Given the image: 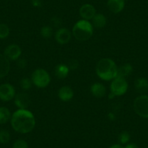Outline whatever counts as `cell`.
<instances>
[{
	"mask_svg": "<svg viewBox=\"0 0 148 148\" xmlns=\"http://www.w3.org/2000/svg\"><path fill=\"white\" fill-rule=\"evenodd\" d=\"M11 125L15 131L21 134H27L34 129L36 120L31 112L26 109H19L11 117Z\"/></svg>",
	"mask_w": 148,
	"mask_h": 148,
	"instance_id": "cell-1",
	"label": "cell"
},
{
	"mask_svg": "<svg viewBox=\"0 0 148 148\" xmlns=\"http://www.w3.org/2000/svg\"><path fill=\"white\" fill-rule=\"evenodd\" d=\"M117 70L118 67L114 61L109 58L101 59L96 67L97 76L105 81L114 79L117 76Z\"/></svg>",
	"mask_w": 148,
	"mask_h": 148,
	"instance_id": "cell-2",
	"label": "cell"
},
{
	"mask_svg": "<svg viewBox=\"0 0 148 148\" xmlns=\"http://www.w3.org/2000/svg\"><path fill=\"white\" fill-rule=\"evenodd\" d=\"M73 35L79 41H86L93 34V25L85 20L78 21L73 28Z\"/></svg>",
	"mask_w": 148,
	"mask_h": 148,
	"instance_id": "cell-3",
	"label": "cell"
},
{
	"mask_svg": "<svg viewBox=\"0 0 148 148\" xmlns=\"http://www.w3.org/2000/svg\"><path fill=\"white\" fill-rule=\"evenodd\" d=\"M31 81L35 86L39 88H45L50 83L51 78L49 74L42 68L36 69L33 72Z\"/></svg>",
	"mask_w": 148,
	"mask_h": 148,
	"instance_id": "cell-4",
	"label": "cell"
},
{
	"mask_svg": "<svg viewBox=\"0 0 148 148\" xmlns=\"http://www.w3.org/2000/svg\"><path fill=\"white\" fill-rule=\"evenodd\" d=\"M134 109L138 116L148 118V96L143 95L138 97L134 102Z\"/></svg>",
	"mask_w": 148,
	"mask_h": 148,
	"instance_id": "cell-5",
	"label": "cell"
},
{
	"mask_svg": "<svg viewBox=\"0 0 148 148\" xmlns=\"http://www.w3.org/2000/svg\"><path fill=\"white\" fill-rule=\"evenodd\" d=\"M128 89V83L124 78L116 77L110 84V92L115 96L124 95Z\"/></svg>",
	"mask_w": 148,
	"mask_h": 148,
	"instance_id": "cell-6",
	"label": "cell"
},
{
	"mask_svg": "<svg viewBox=\"0 0 148 148\" xmlns=\"http://www.w3.org/2000/svg\"><path fill=\"white\" fill-rule=\"evenodd\" d=\"M15 96V91L13 86L10 84H3L0 86V99L10 101Z\"/></svg>",
	"mask_w": 148,
	"mask_h": 148,
	"instance_id": "cell-7",
	"label": "cell"
},
{
	"mask_svg": "<svg viewBox=\"0 0 148 148\" xmlns=\"http://www.w3.org/2000/svg\"><path fill=\"white\" fill-rule=\"evenodd\" d=\"M15 104L19 109H26L31 104V98L27 93L21 92L15 96Z\"/></svg>",
	"mask_w": 148,
	"mask_h": 148,
	"instance_id": "cell-8",
	"label": "cell"
},
{
	"mask_svg": "<svg viewBox=\"0 0 148 148\" xmlns=\"http://www.w3.org/2000/svg\"><path fill=\"white\" fill-rule=\"evenodd\" d=\"M21 53H22V51H21V47L18 45L13 44V45H10L7 47L4 55L9 60H18L19 58Z\"/></svg>",
	"mask_w": 148,
	"mask_h": 148,
	"instance_id": "cell-9",
	"label": "cell"
},
{
	"mask_svg": "<svg viewBox=\"0 0 148 148\" xmlns=\"http://www.w3.org/2000/svg\"><path fill=\"white\" fill-rule=\"evenodd\" d=\"M79 14L81 17L85 21L92 20L95 15H96V10L93 5L90 4H85L81 7L79 10Z\"/></svg>",
	"mask_w": 148,
	"mask_h": 148,
	"instance_id": "cell-10",
	"label": "cell"
},
{
	"mask_svg": "<svg viewBox=\"0 0 148 148\" xmlns=\"http://www.w3.org/2000/svg\"><path fill=\"white\" fill-rule=\"evenodd\" d=\"M71 39V34L67 28H60L55 33V39L60 45H65L68 43Z\"/></svg>",
	"mask_w": 148,
	"mask_h": 148,
	"instance_id": "cell-11",
	"label": "cell"
},
{
	"mask_svg": "<svg viewBox=\"0 0 148 148\" xmlns=\"http://www.w3.org/2000/svg\"><path fill=\"white\" fill-rule=\"evenodd\" d=\"M108 8L113 13H119L121 12L125 6L124 0H108Z\"/></svg>",
	"mask_w": 148,
	"mask_h": 148,
	"instance_id": "cell-12",
	"label": "cell"
},
{
	"mask_svg": "<svg viewBox=\"0 0 148 148\" xmlns=\"http://www.w3.org/2000/svg\"><path fill=\"white\" fill-rule=\"evenodd\" d=\"M74 92L72 88L68 86H62L58 91V97L63 102H68L73 97Z\"/></svg>",
	"mask_w": 148,
	"mask_h": 148,
	"instance_id": "cell-13",
	"label": "cell"
},
{
	"mask_svg": "<svg viewBox=\"0 0 148 148\" xmlns=\"http://www.w3.org/2000/svg\"><path fill=\"white\" fill-rule=\"evenodd\" d=\"M10 70V60L5 55L0 54V79L6 76Z\"/></svg>",
	"mask_w": 148,
	"mask_h": 148,
	"instance_id": "cell-14",
	"label": "cell"
},
{
	"mask_svg": "<svg viewBox=\"0 0 148 148\" xmlns=\"http://www.w3.org/2000/svg\"><path fill=\"white\" fill-rule=\"evenodd\" d=\"M134 86L138 93L145 95L148 91V81L145 78H139L135 82Z\"/></svg>",
	"mask_w": 148,
	"mask_h": 148,
	"instance_id": "cell-15",
	"label": "cell"
},
{
	"mask_svg": "<svg viewBox=\"0 0 148 148\" xmlns=\"http://www.w3.org/2000/svg\"><path fill=\"white\" fill-rule=\"evenodd\" d=\"M91 92L96 97L101 98L105 96L106 93V89L102 84L95 83L91 86Z\"/></svg>",
	"mask_w": 148,
	"mask_h": 148,
	"instance_id": "cell-16",
	"label": "cell"
},
{
	"mask_svg": "<svg viewBox=\"0 0 148 148\" xmlns=\"http://www.w3.org/2000/svg\"><path fill=\"white\" fill-rule=\"evenodd\" d=\"M133 71V67L131 64L125 63L118 68L117 70V76L116 77L126 78L129 76Z\"/></svg>",
	"mask_w": 148,
	"mask_h": 148,
	"instance_id": "cell-17",
	"label": "cell"
},
{
	"mask_svg": "<svg viewBox=\"0 0 148 148\" xmlns=\"http://www.w3.org/2000/svg\"><path fill=\"white\" fill-rule=\"evenodd\" d=\"M69 71L68 65H64V64H59L55 67V74L57 78L60 79H63L68 76Z\"/></svg>",
	"mask_w": 148,
	"mask_h": 148,
	"instance_id": "cell-18",
	"label": "cell"
},
{
	"mask_svg": "<svg viewBox=\"0 0 148 148\" xmlns=\"http://www.w3.org/2000/svg\"><path fill=\"white\" fill-rule=\"evenodd\" d=\"M107 20L104 15L101 13H96V15L92 18V24L95 28H102L106 25Z\"/></svg>",
	"mask_w": 148,
	"mask_h": 148,
	"instance_id": "cell-19",
	"label": "cell"
},
{
	"mask_svg": "<svg viewBox=\"0 0 148 148\" xmlns=\"http://www.w3.org/2000/svg\"><path fill=\"white\" fill-rule=\"evenodd\" d=\"M11 113L9 110L5 107H0V123L3 124L9 121L11 119Z\"/></svg>",
	"mask_w": 148,
	"mask_h": 148,
	"instance_id": "cell-20",
	"label": "cell"
},
{
	"mask_svg": "<svg viewBox=\"0 0 148 148\" xmlns=\"http://www.w3.org/2000/svg\"><path fill=\"white\" fill-rule=\"evenodd\" d=\"M52 34H53V31H52V28L50 25H46V26H43L41 29V35L42 37H44L45 39H49L52 36Z\"/></svg>",
	"mask_w": 148,
	"mask_h": 148,
	"instance_id": "cell-21",
	"label": "cell"
},
{
	"mask_svg": "<svg viewBox=\"0 0 148 148\" xmlns=\"http://www.w3.org/2000/svg\"><path fill=\"white\" fill-rule=\"evenodd\" d=\"M10 139V134L9 132L5 129L0 130V143L7 144Z\"/></svg>",
	"mask_w": 148,
	"mask_h": 148,
	"instance_id": "cell-22",
	"label": "cell"
},
{
	"mask_svg": "<svg viewBox=\"0 0 148 148\" xmlns=\"http://www.w3.org/2000/svg\"><path fill=\"white\" fill-rule=\"evenodd\" d=\"M10 28L6 24H0V39H5L9 36Z\"/></svg>",
	"mask_w": 148,
	"mask_h": 148,
	"instance_id": "cell-23",
	"label": "cell"
},
{
	"mask_svg": "<svg viewBox=\"0 0 148 148\" xmlns=\"http://www.w3.org/2000/svg\"><path fill=\"white\" fill-rule=\"evenodd\" d=\"M130 140V134L128 132H122L119 135V142L121 144H126Z\"/></svg>",
	"mask_w": 148,
	"mask_h": 148,
	"instance_id": "cell-24",
	"label": "cell"
},
{
	"mask_svg": "<svg viewBox=\"0 0 148 148\" xmlns=\"http://www.w3.org/2000/svg\"><path fill=\"white\" fill-rule=\"evenodd\" d=\"M31 84H32V81L28 78H23L20 82L21 87L24 90H28L31 87Z\"/></svg>",
	"mask_w": 148,
	"mask_h": 148,
	"instance_id": "cell-25",
	"label": "cell"
},
{
	"mask_svg": "<svg viewBox=\"0 0 148 148\" xmlns=\"http://www.w3.org/2000/svg\"><path fill=\"white\" fill-rule=\"evenodd\" d=\"M13 148H28V145L25 140L18 139L14 142Z\"/></svg>",
	"mask_w": 148,
	"mask_h": 148,
	"instance_id": "cell-26",
	"label": "cell"
},
{
	"mask_svg": "<svg viewBox=\"0 0 148 148\" xmlns=\"http://www.w3.org/2000/svg\"><path fill=\"white\" fill-rule=\"evenodd\" d=\"M79 66V63L78 62V60L75 59H71L68 61V67L69 68V70H72V71H74V70H76Z\"/></svg>",
	"mask_w": 148,
	"mask_h": 148,
	"instance_id": "cell-27",
	"label": "cell"
},
{
	"mask_svg": "<svg viewBox=\"0 0 148 148\" xmlns=\"http://www.w3.org/2000/svg\"><path fill=\"white\" fill-rule=\"evenodd\" d=\"M51 24H52V25L53 27H57V28H58V27L60 26L61 25L60 19L59 18H58V17H53V18H52V19H51Z\"/></svg>",
	"mask_w": 148,
	"mask_h": 148,
	"instance_id": "cell-28",
	"label": "cell"
},
{
	"mask_svg": "<svg viewBox=\"0 0 148 148\" xmlns=\"http://www.w3.org/2000/svg\"><path fill=\"white\" fill-rule=\"evenodd\" d=\"M17 65L21 69H24L27 65V61L25 59H20L18 60Z\"/></svg>",
	"mask_w": 148,
	"mask_h": 148,
	"instance_id": "cell-29",
	"label": "cell"
},
{
	"mask_svg": "<svg viewBox=\"0 0 148 148\" xmlns=\"http://www.w3.org/2000/svg\"><path fill=\"white\" fill-rule=\"evenodd\" d=\"M31 5L35 8H41L42 5V0H31Z\"/></svg>",
	"mask_w": 148,
	"mask_h": 148,
	"instance_id": "cell-30",
	"label": "cell"
},
{
	"mask_svg": "<svg viewBox=\"0 0 148 148\" xmlns=\"http://www.w3.org/2000/svg\"><path fill=\"white\" fill-rule=\"evenodd\" d=\"M108 118L109 119V120L114 121L116 119V113L114 112H110L108 114Z\"/></svg>",
	"mask_w": 148,
	"mask_h": 148,
	"instance_id": "cell-31",
	"label": "cell"
},
{
	"mask_svg": "<svg viewBox=\"0 0 148 148\" xmlns=\"http://www.w3.org/2000/svg\"><path fill=\"white\" fill-rule=\"evenodd\" d=\"M124 148H138V147L136 144L131 143V144H129V145H126Z\"/></svg>",
	"mask_w": 148,
	"mask_h": 148,
	"instance_id": "cell-32",
	"label": "cell"
},
{
	"mask_svg": "<svg viewBox=\"0 0 148 148\" xmlns=\"http://www.w3.org/2000/svg\"><path fill=\"white\" fill-rule=\"evenodd\" d=\"M110 148H124L123 146H121V145H113L111 147H110Z\"/></svg>",
	"mask_w": 148,
	"mask_h": 148,
	"instance_id": "cell-33",
	"label": "cell"
},
{
	"mask_svg": "<svg viewBox=\"0 0 148 148\" xmlns=\"http://www.w3.org/2000/svg\"><path fill=\"white\" fill-rule=\"evenodd\" d=\"M115 97H116V96H115V95H113V93H111V92H110V95H108V98H109V99H113V98H114Z\"/></svg>",
	"mask_w": 148,
	"mask_h": 148,
	"instance_id": "cell-34",
	"label": "cell"
},
{
	"mask_svg": "<svg viewBox=\"0 0 148 148\" xmlns=\"http://www.w3.org/2000/svg\"><path fill=\"white\" fill-rule=\"evenodd\" d=\"M124 1H125V2H126V0H124Z\"/></svg>",
	"mask_w": 148,
	"mask_h": 148,
	"instance_id": "cell-35",
	"label": "cell"
},
{
	"mask_svg": "<svg viewBox=\"0 0 148 148\" xmlns=\"http://www.w3.org/2000/svg\"><path fill=\"white\" fill-rule=\"evenodd\" d=\"M147 148H148V147H147Z\"/></svg>",
	"mask_w": 148,
	"mask_h": 148,
	"instance_id": "cell-36",
	"label": "cell"
}]
</instances>
